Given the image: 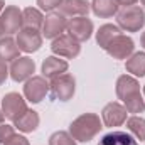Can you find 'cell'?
I'll use <instances>...</instances> for the list:
<instances>
[{
    "label": "cell",
    "instance_id": "cell-19",
    "mask_svg": "<svg viewBox=\"0 0 145 145\" xmlns=\"http://www.w3.org/2000/svg\"><path fill=\"white\" fill-rule=\"evenodd\" d=\"M98 145H138V142L130 133L115 130V132H110L106 135H103L101 140L98 142Z\"/></svg>",
    "mask_w": 145,
    "mask_h": 145
},
{
    "label": "cell",
    "instance_id": "cell-18",
    "mask_svg": "<svg viewBox=\"0 0 145 145\" xmlns=\"http://www.w3.org/2000/svg\"><path fill=\"white\" fill-rule=\"evenodd\" d=\"M118 2L116 0H93L91 2V10L96 17L100 19H110L118 14Z\"/></svg>",
    "mask_w": 145,
    "mask_h": 145
},
{
    "label": "cell",
    "instance_id": "cell-16",
    "mask_svg": "<svg viewBox=\"0 0 145 145\" xmlns=\"http://www.w3.org/2000/svg\"><path fill=\"white\" fill-rule=\"evenodd\" d=\"M68 68H69L68 61L59 59V56H49V57H46L44 63H42V76L52 79V78H56V76L64 74V72L68 71Z\"/></svg>",
    "mask_w": 145,
    "mask_h": 145
},
{
    "label": "cell",
    "instance_id": "cell-6",
    "mask_svg": "<svg viewBox=\"0 0 145 145\" xmlns=\"http://www.w3.org/2000/svg\"><path fill=\"white\" fill-rule=\"evenodd\" d=\"M105 51L113 59H128L135 51V42L132 37L125 36V34H118L108 42Z\"/></svg>",
    "mask_w": 145,
    "mask_h": 145
},
{
    "label": "cell",
    "instance_id": "cell-15",
    "mask_svg": "<svg viewBox=\"0 0 145 145\" xmlns=\"http://www.w3.org/2000/svg\"><path fill=\"white\" fill-rule=\"evenodd\" d=\"M91 10V3L88 0H63L59 5V12L66 17H88Z\"/></svg>",
    "mask_w": 145,
    "mask_h": 145
},
{
    "label": "cell",
    "instance_id": "cell-3",
    "mask_svg": "<svg viewBox=\"0 0 145 145\" xmlns=\"http://www.w3.org/2000/svg\"><path fill=\"white\" fill-rule=\"evenodd\" d=\"M49 91H51V96L54 100L69 101L74 96V91H76V79L68 72H64L61 76H56L49 83Z\"/></svg>",
    "mask_w": 145,
    "mask_h": 145
},
{
    "label": "cell",
    "instance_id": "cell-25",
    "mask_svg": "<svg viewBox=\"0 0 145 145\" xmlns=\"http://www.w3.org/2000/svg\"><path fill=\"white\" fill-rule=\"evenodd\" d=\"M123 103H125V108H127L128 113L137 115V113H144L145 111V100H144V96H142V93H138V95L125 100Z\"/></svg>",
    "mask_w": 145,
    "mask_h": 145
},
{
    "label": "cell",
    "instance_id": "cell-9",
    "mask_svg": "<svg viewBox=\"0 0 145 145\" xmlns=\"http://www.w3.org/2000/svg\"><path fill=\"white\" fill-rule=\"evenodd\" d=\"M51 51H52L56 56H59V57L74 59L76 56H79V52H81V46H79V42L74 40L69 34H63V36L52 39Z\"/></svg>",
    "mask_w": 145,
    "mask_h": 145
},
{
    "label": "cell",
    "instance_id": "cell-23",
    "mask_svg": "<svg viewBox=\"0 0 145 145\" xmlns=\"http://www.w3.org/2000/svg\"><path fill=\"white\" fill-rule=\"evenodd\" d=\"M118 34H121V29L118 25H115V24H103L98 29V32H96V42H98V46L101 49H106L108 42L115 36H118Z\"/></svg>",
    "mask_w": 145,
    "mask_h": 145
},
{
    "label": "cell",
    "instance_id": "cell-13",
    "mask_svg": "<svg viewBox=\"0 0 145 145\" xmlns=\"http://www.w3.org/2000/svg\"><path fill=\"white\" fill-rule=\"evenodd\" d=\"M17 46L22 52H36L40 49L42 46V34H39V31H34V29H25L22 27L19 32H17Z\"/></svg>",
    "mask_w": 145,
    "mask_h": 145
},
{
    "label": "cell",
    "instance_id": "cell-10",
    "mask_svg": "<svg viewBox=\"0 0 145 145\" xmlns=\"http://www.w3.org/2000/svg\"><path fill=\"white\" fill-rule=\"evenodd\" d=\"M8 72H10L12 81H15V83L27 81L36 72V63L29 56H20V57L12 61L10 68H8Z\"/></svg>",
    "mask_w": 145,
    "mask_h": 145
},
{
    "label": "cell",
    "instance_id": "cell-27",
    "mask_svg": "<svg viewBox=\"0 0 145 145\" xmlns=\"http://www.w3.org/2000/svg\"><path fill=\"white\" fill-rule=\"evenodd\" d=\"M63 0H37V5H39V10L42 12H54L56 8H59Z\"/></svg>",
    "mask_w": 145,
    "mask_h": 145
},
{
    "label": "cell",
    "instance_id": "cell-20",
    "mask_svg": "<svg viewBox=\"0 0 145 145\" xmlns=\"http://www.w3.org/2000/svg\"><path fill=\"white\" fill-rule=\"evenodd\" d=\"M19 54H20V49H19L15 39H12L10 36L0 37V59L2 61H5V63L14 61V59L20 57Z\"/></svg>",
    "mask_w": 145,
    "mask_h": 145
},
{
    "label": "cell",
    "instance_id": "cell-1",
    "mask_svg": "<svg viewBox=\"0 0 145 145\" xmlns=\"http://www.w3.org/2000/svg\"><path fill=\"white\" fill-rule=\"evenodd\" d=\"M101 128L103 123L96 113H83L71 121L69 133L76 142H89L100 133Z\"/></svg>",
    "mask_w": 145,
    "mask_h": 145
},
{
    "label": "cell",
    "instance_id": "cell-26",
    "mask_svg": "<svg viewBox=\"0 0 145 145\" xmlns=\"http://www.w3.org/2000/svg\"><path fill=\"white\" fill-rule=\"evenodd\" d=\"M49 145H76V140L71 137L69 132H54L49 137Z\"/></svg>",
    "mask_w": 145,
    "mask_h": 145
},
{
    "label": "cell",
    "instance_id": "cell-21",
    "mask_svg": "<svg viewBox=\"0 0 145 145\" xmlns=\"http://www.w3.org/2000/svg\"><path fill=\"white\" fill-rule=\"evenodd\" d=\"M22 19H24V27L25 29H34L39 31L42 29V24H44V15L39 8L34 7H25L22 10Z\"/></svg>",
    "mask_w": 145,
    "mask_h": 145
},
{
    "label": "cell",
    "instance_id": "cell-8",
    "mask_svg": "<svg viewBox=\"0 0 145 145\" xmlns=\"http://www.w3.org/2000/svg\"><path fill=\"white\" fill-rule=\"evenodd\" d=\"M49 93V83L44 76H32L24 84V98L31 103H40Z\"/></svg>",
    "mask_w": 145,
    "mask_h": 145
},
{
    "label": "cell",
    "instance_id": "cell-11",
    "mask_svg": "<svg viewBox=\"0 0 145 145\" xmlns=\"http://www.w3.org/2000/svg\"><path fill=\"white\" fill-rule=\"evenodd\" d=\"M93 31H95V25H93V22L88 17H72V19L68 20L66 32L74 40H78L79 44L88 40L91 37V34H93Z\"/></svg>",
    "mask_w": 145,
    "mask_h": 145
},
{
    "label": "cell",
    "instance_id": "cell-33",
    "mask_svg": "<svg viewBox=\"0 0 145 145\" xmlns=\"http://www.w3.org/2000/svg\"><path fill=\"white\" fill-rule=\"evenodd\" d=\"M140 44H142V47L145 49V32L142 34V37H140Z\"/></svg>",
    "mask_w": 145,
    "mask_h": 145
},
{
    "label": "cell",
    "instance_id": "cell-30",
    "mask_svg": "<svg viewBox=\"0 0 145 145\" xmlns=\"http://www.w3.org/2000/svg\"><path fill=\"white\" fill-rule=\"evenodd\" d=\"M8 76H10V72H8V68H7V63L0 59V86L7 81Z\"/></svg>",
    "mask_w": 145,
    "mask_h": 145
},
{
    "label": "cell",
    "instance_id": "cell-5",
    "mask_svg": "<svg viewBox=\"0 0 145 145\" xmlns=\"http://www.w3.org/2000/svg\"><path fill=\"white\" fill-rule=\"evenodd\" d=\"M0 24H2V31L7 36L17 34L22 27H24V19H22V10L17 5H8L3 8V12L0 14Z\"/></svg>",
    "mask_w": 145,
    "mask_h": 145
},
{
    "label": "cell",
    "instance_id": "cell-35",
    "mask_svg": "<svg viewBox=\"0 0 145 145\" xmlns=\"http://www.w3.org/2000/svg\"><path fill=\"white\" fill-rule=\"evenodd\" d=\"M2 36H5V34H3V31H2V24H0V37Z\"/></svg>",
    "mask_w": 145,
    "mask_h": 145
},
{
    "label": "cell",
    "instance_id": "cell-31",
    "mask_svg": "<svg viewBox=\"0 0 145 145\" xmlns=\"http://www.w3.org/2000/svg\"><path fill=\"white\" fill-rule=\"evenodd\" d=\"M118 2V5H123V7H132V5H135L138 0H116Z\"/></svg>",
    "mask_w": 145,
    "mask_h": 145
},
{
    "label": "cell",
    "instance_id": "cell-32",
    "mask_svg": "<svg viewBox=\"0 0 145 145\" xmlns=\"http://www.w3.org/2000/svg\"><path fill=\"white\" fill-rule=\"evenodd\" d=\"M5 121V115H3V111H2V108H0V125Z\"/></svg>",
    "mask_w": 145,
    "mask_h": 145
},
{
    "label": "cell",
    "instance_id": "cell-24",
    "mask_svg": "<svg viewBox=\"0 0 145 145\" xmlns=\"http://www.w3.org/2000/svg\"><path fill=\"white\" fill-rule=\"evenodd\" d=\"M125 123H127L128 132H130V133H133V137H135L137 140L144 142V140H145V118L133 115V116L127 118V121H125Z\"/></svg>",
    "mask_w": 145,
    "mask_h": 145
},
{
    "label": "cell",
    "instance_id": "cell-37",
    "mask_svg": "<svg viewBox=\"0 0 145 145\" xmlns=\"http://www.w3.org/2000/svg\"><path fill=\"white\" fill-rule=\"evenodd\" d=\"M144 100H145V86H144Z\"/></svg>",
    "mask_w": 145,
    "mask_h": 145
},
{
    "label": "cell",
    "instance_id": "cell-28",
    "mask_svg": "<svg viewBox=\"0 0 145 145\" xmlns=\"http://www.w3.org/2000/svg\"><path fill=\"white\" fill-rule=\"evenodd\" d=\"M15 127L14 125H7V123H2L0 125V145H3L12 135H15Z\"/></svg>",
    "mask_w": 145,
    "mask_h": 145
},
{
    "label": "cell",
    "instance_id": "cell-7",
    "mask_svg": "<svg viewBox=\"0 0 145 145\" xmlns=\"http://www.w3.org/2000/svg\"><path fill=\"white\" fill-rule=\"evenodd\" d=\"M68 17L61 12H49V15L44 19L42 24V37L46 39H56L63 36L68 29Z\"/></svg>",
    "mask_w": 145,
    "mask_h": 145
},
{
    "label": "cell",
    "instance_id": "cell-14",
    "mask_svg": "<svg viewBox=\"0 0 145 145\" xmlns=\"http://www.w3.org/2000/svg\"><path fill=\"white\" fill-rule=\"evenodd\" d=\"M115 86H116L115 88L116 89V96L121 101H125V100H128V98H132V96L140 93V83L137 81V78H133L130 74H121L116 79Z\"/></svg>",
    "mask_w": 145,
    "mask_h": 145
},
{
    "label": "cell",
    "instance_id": "cell-36",
    "mask_svg": "<svg viewBox=\"0 0 145 145\" xmlns=\"http://www.w3.org/2000/svg\"><path fill=\"white\" fill-rule=\"evenodd\" d=\"M140 2H142V5H144V7H145V0H140Z\"/></svg>",
    "mask_w": 145,
    "mask_h": 145
},
{
    "label": "cell",
    "instance_id": "cell-29",
    "mask_svg": "<svg viewBox=\"0 0 145 145\" xmlns=\"http://www.w3.org/2000/svg\"><path fill=\"white\" fill-rule=\"evenodd\" d=\"M3 145H31V144H29V140L24 135H17L15 133V135H12Z\"/></svg>",
    "mask_w": 145,
    "mask_h": 145
},
{
    "label": "cell",
    "instance_id": "cell-17",
    "mask_svg": "<svg viewBox=\"0 0 145 145\" xmlns=\"http://www.w3.org/2000/svg\"><path fill=\"white\" fill-rule=\"evenodd\" d=\"M39 121H40V118H39V113L36 110H27L19 120L14 121V127L22 133H32L37 130Z\"/></svg>",
    "mask_w": 145,
    "mask_h": 145
},
{
    "label": "cell",
    "instance_id": "cell-34",
    "mask_svg": "<svg viewBox=\"0 0 145 145\" xmlns=\"http://www.w3.org/2000/svg\"><path fill=\"white\" fill-rule=\"evenodd\" d=\"M3 8H5V0H0V14L3 12Z\"/></svg>",
    "mask_w": 145,
    "mask_h": 145
},
{
    "label": "cell",
    "instance_id": "cell-22",
    "mask_svg": "<svg viewBox=\"0 0 145 145\" xmlns=\"http://www.w3.org/2000/svg\"><path fill=\"white\" fill-rule=\"evenodd\" d=\"M127 72L133 74L135 78H144L145 76V52H133L127 63H125Z\"/></svg>",
    "mask_w": 145,
    "mask_h": 145
},
{
    "label": "cell",
    "instance_id": "cell-12",
    "mask_svg": "<svg viewBox=\"0 0 145 145\" xmlns=\"http://www.w3.org/2000/svg\"><path fill=\"white\" fill-rule=\"evenodd\" d=\"M127 116H128V111L125 108V105H120L118 101H110L101 111V121L108 128L123 125L127 121Z\"/></svg>",
    "mask_w": 145,
    "mask_h": 145
},
{
    "label": "cell",
    "instance_id": "cell-4",
    "mask_svg": "<svg viewBox=\"0 0 145 145\" xmlns=\"http://www.w3.org/2000/svg\"><path fill=\"white\" fill-rule=\"evenodd\" d=\"M27 103H25V98L15 91L12 93H7L3 98H2V111L5 115L7 120L10 121H15L19 120L25 111H27Z\"/></svg>",
    "mask_w": 145,
    "mask_h": 145
},
{
    "label": "cell",
    "instance_id": "cell-2",
    "mask_svg": "<svg viewBox=\"0 0 145 145\" xmlns=\"http://www.w3.org/2000/svg\"><path fill=\"white\" fill-rule=\"evenodd\" d=\"M116 22H118V27L125 32H138L145 25L144 8L138 5L125 7L116 14Z\"/></svg>",
    "mask_w": 145,
    "mask_h": 145
}]
</instances>
